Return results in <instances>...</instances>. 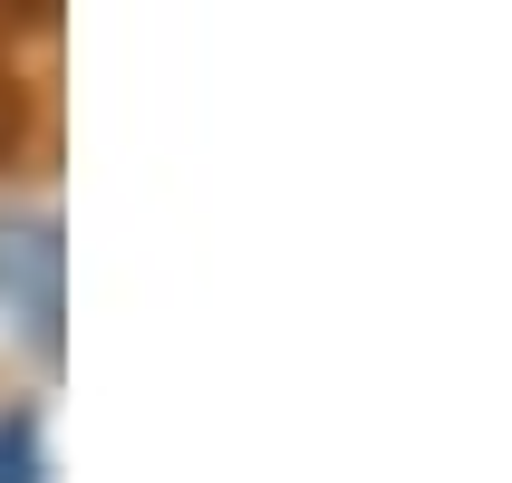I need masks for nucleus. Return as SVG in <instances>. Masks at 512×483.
I'll use <instances>...</instances> for the list:
<instances>
[{
	"label": "nucleus",
	"instance_id": "obj_1",
	"mask_svg": "<svg viewBox=\"0 0 512 483\" xmlns=\"http://www.w3.org/2000/svg\"><path fill=\"white\" fill-rule=\"evenodd\" d=\"M0 310L29 329V348H58V223L49 213L0 223Z\"/></svg>",
	"mask_w": 512,
	"mask_h": 483
},
{
	"label": "nucleus",
	"instance_id": "obj_2",
	"mask_svg": "<svg viewBox=\"0 0 512 483\" xmlns=\"http://www.w3.org/2000/svg\"><path fill=\"white\" fill-rule=\"evenodd\" d=\"M49 455H39V406H10L0 416V483H39Z\"/></svg>",
	"mask_w": 512,
	"mask_h": 483
}]
</instances>
